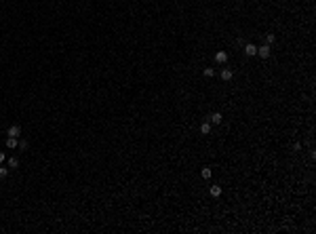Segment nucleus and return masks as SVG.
Segmentation results:
<instances>
[{
    "label": "nucleus",
    "instance_id": "obj_6",
    "mask_svg": "<svg viewBox=\"0 0 316 234\" xmlns=\"http://www.w3.org/2000/svg\"><path fill=\"white\" fill-rule=\"evenodd\" d=\"M17 146H19V137H8L7 139V148L8 150H15Z\"/></svg>",
    "mask_w": 316,
    "mask_h": 234
},
{
    "label": "nucleus",
    "instance_id": "obj_8",
    "mask_svg": "<svg viewBox=\"0 0 316 234\" xmlns=\"http://www.w3.org/2000/svg\"><path fill=\"white\" fill-rule=\"evenodd\" d=\"M211 196H215V198H217V196H221V186H211Z\"/></svg>",
    "mask_w": 316,
    "mask_h": 234
},
{
    "label": "nucleus",
    "instance_id": "obj_15",
    "mask_svg": "<svg viewBox=\"0 0 316 234\" xmlns=\"http://www.w3.org/2000/svg\"><path fill=\"white\" fill-rule=\"evenodd\" d=\"M17 148H19V150H28V148H30V143L25 142V139H21V142H19V146H17Z\"/></svg>",
    "mask_w": 316,
    "mask_h": 234
},
{
    "label": "nucleus",
    "instance_id": "obj_7",
    "mask_svg": "<svg viewBox=\"0 0 316 234\" xmlns=\"http://www.w3.org/2000/svg\"><path fill=\"white\" fill-rule=\"evenodd\" d=\"M209 118H211V125H221V118H224V116L219 112H215V114H211Z\"/></svg>",
    "mask_w": 316,
    "mask_h": 234
},
{
    "label": "nucleus",
    "instance_id": "obj_14",
    "mask_svg": "<svg viewBox=\"0 0 316 234\" xmlns=\"http://www.w3.org/2000/svg\"><path fill=\"white\" fill-rule=\"evenodd\" d=\"M211 175H213L211 169H202V179H211Z\"/></svg>",
    "mask_w": 316,
    "mask_h": 234
},
{
    "label": "nucleus",
    "instance_id": "obj_11",
    "mask_svg": "<svg viewBox=\"0 0 316 234\" xmlns=\"http://www.w3.org/2000/svg\"><path fill=\"white\" fill-rule=\"evenodd\" d=\"M7 177H8V169L0 164V179H7Z\"/></svg>",
    "mask_w": 316,
    "mask_h": 234
},
{
    "label": "nucleus",
    "instance_id": "obj_13",
    "mask_svg": "<svg viewBox=\"0 0 316 234\" xmlns=\"http://www.w3.org/2000/svg\"><path fill=\"white\" fill-rule=\"evenodd\" d=\"M274 40H276V36H274V34H270V32H268V34H266V44H272Z\"/></svg>",
    "mask_w": 316,
    "mask_h": 234
},
{
    "label": "nucleus",
    "instance_id": "obj_10",
    "mask_svg": "<svg viewBox=\"0 0 316 234\" xmlns=\"http://www.w3.org/2000/svg\"><path fill=\"white\" fill-rule=\"evenodd\" d=\"M200 133H202V135H209L211 133V122H202V125H200Z\"/></svg>",
    "mask_w": 316,
    "mask_h": 234
},
{
    "label": "nucleus",
    "instance_id": "obj_12",
    "mask_svg": "<svg viewBox=\"0 0 316 234\" xmlns=\"http://www.w3.org/2000/svg\"><path fill=\"white\" fill-rule=\"evenodd\" d=\"M202 74H204L207 78H211V76H215V70H213V68H204V70H202Z\"/></svg>",
    "mask_w": 316,
    "mask_h": 234
},
{
    "label": "nucleus",
    "instance_id": "obj_3",
    "mask_svg": "<svg viewBox=\"0 0 316 234\" xmlns=\"http://www.w3.org/2000/svg\"><path fill=\"white\" fill-rule=\"evenodd\" d=\"M215 61H217L219 65H224L225 61H228V53H225V51H217V53H215Z\"/></svg>",
    "mask_w": 316,
    "mask_h": 234
},
{
    "label": "nucleus",
    "instance_id": "obj_1",
    "mask_svg": "<svg viewBox=\"0 0 316 234\" xmlns=\"http://www.w3.org/2000/svg\"><path fill=\"white\" fill-rule=\"evenodd\" d=\"M242 51H245L247 57H255V55H257V44L247 42V44H242Z\"/></svg>",
    "mask_w": 316,
    "mask_h": 234
},
{
    "label": "nucleus",
    "instance_id": "obj_5",
    "mask_svg": "<svg viewBox=\"0 0 316 234\" xmlns=\"http://www.w3.org/2000/svg\"><path fill=\"white\" fill-rule=\"evenodd\" d=\"M219 76H221V80H225V82H228V80H232V76H234V72H232L230 68H224Z\"/></svg>",
    "mask_w": 316,
    "mask_h": 234
},
{
    "label": "nucleus",
    "instance_id": "obj_16",
    "mask_svg": "<svg viewBox=\"0 0 316 234\" xmlns=\"http://www.w3.org/2000/svg\"><path fill=\"white\" fill-rule=\"evenodd\" d=\"M4 160H7V154H4V152H0V164L4 163Z\"/></svg>",
    "mask_w": 316,
    "mask_h": 234
},
{
    "label": "nucleus",
    "instance_id": "obj_9",
    "mask_svg": "<svg viewBox=\"0 0 316 234\" xmlns=\"http://www.w3.org/2000/svg\"><path fill=\"white\" fill-rule=\"evenodd\" d=\"M17 167H19V158H17V156L8 158V169H17Z\"/></svg>",
    "mask_w": 316,
    "mask_h": 234
},
{
    "label": "nucleus",
    "instance_id": "obj_2",
    "mask_svg": "<svg viewBox=\"0 0 316 234\" xmlns=\"http://www.w3.org/2000/svg\"><path fill=\"white\" fill-rule=\"evenodd\" d=\"M270 44H261V47H257V55L261 57V59H270Z\"/></svg>",
    "mask_w": 316,
    "mask_h": 234
},
{
    "label": "nucleus",
    "instance_id": "obj_4",
    "mask_svg": "<svg viewBox=\"0 0 316 234\" xmlns=\"http://www.w3.org/2000/svg\"><path fill=\"white\" fill-rule=\"evenodd\" d=\"M7 135H8V137H19V135H21V127H19V125H13V127H8Z\"/></svg>",
    "mask_w": 316,
    "mask_h": 234
}]
</instances>
